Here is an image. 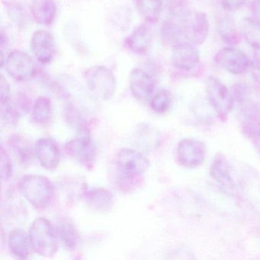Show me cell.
Segmentation results:
<instances>
[{"label": "cell", "instance_id": "ffe728a7", "mask_svg": "<svg viewBox=\"0 0 260 260\" xmlns=\"http://www.w3.org/2000/svg\"><path fill=\"white\" fill-rule=\"evenodd\" d=\"M55 231L58 241L65 248L74 249L77 247L80 235L75 225L71 220L66 218L60 219L56 224Z\"/></svg>", "mask_w": 260, "mask_h": 260}, {"label": "cell", "instance_id": "7a4b0ae2", "mask_svg": "<svg viewBox=\"0 0 260 260\" xmlns=\"http://www.w3.org/2000/svg\"><path fill=\"white\" fill-rule=\"evenodd\" d=\"M19 192L38 210L48 208L54 200L55 189L48 178L41 175H27L18 184Z\"/></svg>", "mask_w": 260, "mask_h": 260}, {"label": "cell", "instance_id": "d590c367", "mask_svg": "<svg viewBox=\"0 0 260 260\" xmlns=\"http://www.w3.org/2000/svg\"><path fill=\"white\" fill-rule=\"evenodd\" d=\"M252 140H253L254 146H255V149L260 155V133L258 134L256 136L254 137Z\"/></svg>", "mask_w": 260, "mask_h": 260}, {"label": "cell", "instance_id": "d6a6232c", "mask_svg": "<svg viewBox=\"0 0 260 260\" xmlns=\"http://www.w3.org/2000/svg\"><path fill=\"white\" fill-rule=\"evenodd\" d=\"M246 0H220L222 7L229 11L240 10L246 4Z\"/></svg>", "mask_w": 260, "mask_h": 260}, {"label": "cell", "instance_id": "9c48e42d", "mask_svg": "<svg viewBox=\"0 0 260 260\" xmlns=\"http://www.w3.org/2000/svg\"><path fill=\"white\" fill-rule=\"evenodd\" d=\"M177 160L185 168L200 167L206 156L205 144L194 138H185L179 143L176 150Z\"/></svg>", "mask_w": 260, "mask_h": 260}, {"label": "cell", "instance_id": "d4e9b609", "mask_svg": "<svg viewBox=\"0 0 260 260\" xmlns=\"http://www.w3.org/2000/svg\"><path fill=\"white\" fill-rule=\"evenodd\" d=\"M173 103V94L167 89H161L150 99V106L156 113L164 114L171 109Z\"/></svg>", "mask_w": 260, "mask_h": 260}, {"label": "cell", "instance_id": "30bf717a", "mask_svg": "<svg viewBox=\"0 0 260 260\" xmlns=\"http://www.w3.org/2000/svg\"><path fill=\"white\" fill-rule=\"evenodd\" d=\"M129 85L132 95L140 102H147L153 96L156 81L151 74L140 68L132 71Z\"/></svg>", "mask_w": 260, "mask_h": 260}, {"label": "cell", "instance_id": "1f68e13d", "mask_svg": "<svg viewBox=\"0 0 260 260\" xmlns=\"http://www.w3.org/2000/svg\"><path fill=\"white\" fill-rule=\"evenodd\" d=\"M10 87L7 80L3 74L0 77V102L1 103H7L10 101Z\"/></svg>", "mask_w": 260, "mask_h": 260}, {"label": "cell", "instance_id": "44dd1931", "mask_svg": "<svg viewBox=\"0 0 260 260\" xmlns=\"http://www.w3.org/2000/svg\"><path fill=\"white\" fill-rule=\"evenodd\" d=\"M240 33L246 43L260 50V22L253 18H244L240 22Z\"/></svg>", "mask_w": 260, "mask_h": 260}, {"label": "cell", "instance_id": "52a82bcc", "mask_svg": "<svg viewBox=\"0 0 260 260\" xmlns=\"http://www.w3.org/2000/svg\"><path fill=\"white\" fill-rule=\"evenodd\" d=\"M7 74L19 82L28 81L36 74V65L31 57L22 51H13L2 60Z\"/></svg>", "mask_w": 260, "mask_h": 260}, {"label": "cell", "instance_id": "e575fe53", "mask_svg": "<svg viewBox=\"0 0 260 260\" xmlns=\"http://www.w3.org/2000/svg\"><path fill=\"white\" fill-rule=\"evenodd\" d=\"M251 12L252 18L260 22V0H252Z\"/></svg>", "mask_w": 260, "mask_h": 260}, {"label": "cell", "instance_id": "603a6c76", "mask_svg": "<svg viewBox=\"0 0 260 260\" xmlns=\"http://www.w3.org/2000/svg\"><path fill=\"white\" fill-rule=\"evenodd\" d=\"M135 4L140 15L147 22H157L162 13V0H135Z\"/></svg>", "mask_w": 260, "mask_h": 260}, {"label": "cell", "instance_id": "5bb4252c", "mask_svg": "<svg viewBox=\"0 0 260 260\" xmlns=\"http://www.w3.org/2000/svg\"><path fill=\"white\" fill-rule=\"evenodd\" d=\"M31 48L36 59L40 63H51L55 55L54 37L46 30H39L31 37Z\"/></svg>", "mask_w": 260, "mask_h": 260}, {"label": "cell", "instance_id": "9a60e30c", "mask_svg": "<svg viewBox=\"0 0 260 260\" xmlns=\"http://www.w3.org/2000/svg\"><path fill=\"white\" fill-rule=\"evenodd\" d=\"M83 199L88 209L99 214L109 213L112 211L115 204L112 193L103 188L86 190Z\"/></svg>", "mask_w": 260, "mask_h": 260}, {"label": "cell", "instance_id": "8fae6325", "mask_svg": "<svg viewBox=\"0 0 260 260\" xmlns=\"http://www.w3.org/2000/svg\"><path fill=\"white\" fill-rule=\"evenodd\" d=\"M186 41L196 46L206 41L209 32V21L203 12H196L182 24Z\"/></svg>", "mask_w": 260, "mask_h": 260}, {"label": "cell", "instance_id": "8992f818", "mask_svg": "<svg viewBox=\"0 0 260 260\" xmlns=\"http://www.w3.org/2000/svg\"><path fill=\"white\" fill-rule=\"evenodd\" d=\"M206 92L210 104L220 118L228 116L232 111L234 99L228 88L219 79L209 77L206 81Z\"/></svg>", "mask_w": 260, "mask_h": 260}, {"label": "cell", "instance_id": "277c9868", "mask_svg": "<svg viewBox=\"0 0 260 260\" xmlns=\"http://www.w3.org/2000/svg\"><path fill=\"white\" fill-rule=\"evenodd\" d=\"M85 81L89 92L101 100H111L116 91V79L113 72L104 66H94L86 70Z\"/></svg>", "mask_w": 260, "mask_h": 260}, {"label": "cell", "instance_id": "ac0fdd59", "mask_svg": "<svg viewBox=\"0 0 260 260\" xmlns=\"http://www.w3.org/2000/svg\"><path fill=\"white\" fill-rule=\"evenodd\" d=\"M8 247L15 256L25 259L31 254V243L29 235L22 229L13 230L8 237Z\"/></svg>", "mask_w": 260, "mask_h": 260}, {"label": "cell", "instance_id": "7402d4cb", "mask_svg": "<svg viewBox=\"0 0 260 260\" xmlns=\"http://www.w3.org/2000/svg\"><path fill=\"white\" fill-rule=\"evenodd\" d=\"M161 37L165 43L172 47L187 42L183 25L173 21H166L160 28Z\"/></svg>", "mask_w": 260, "mask_h": 260}, {"label": "cell", "instance_id": "83f0119b", "mask_svg": "<svg viewBox=\"0 0 260 260\" xmlns=\"http://www.w3.org/2000/svg\"><path fill=\"white\" fill-rule=\"evenodd\" d=\"M139 132H141V136L144 145L150 147V149H156L159 147L162 137L154 127L145 124L144 127H141Z\"/></svg>", "mask_w": 260, "mask_h": 260}, {"label": "cell", "instance_id": "3957f363", "mask_svg": "<svg viewBox=\"0 0 260 260\" xmlns=\"http://www.w3.org/2000/svg\"><path fill=\"white\" fill-rule=\"evenodd\" d=\"M30 243L32 251L41 256H54L58 250L59 241L52 223L45 217L35 219L30 226Z\"/></svg>", "mask_w": 260, "mask_h": 260}, {"label": "cell", "instance_id": "2e32d148", "mask_svg": "<svg viewBox=\"0 0 260 260\" xmlns=\"http://www.w3.org/2000/svg\"><path fill=\"white\" fill-rule=\"evenodd\" d=\"M210 175L225 193L235 196L237 193L235 182L231 175L229 164L224 158L216 157L210 167Z\"/></svg>", "mask_w": 260, "mask_h": 260}, {"label": "cell", "instance_id": "4dcf8cb0", "mask_svg": "<svg viewBox=\"0 0 260 260\" xmlns=\"http://www.w3.org/2000/svg\"><path fill=\"white\" fill-rule=\"evenodd\" d=\"M15 147L17 150L18 155L19 156L21 160L24 164H26L28 161L32 160L33 150L31 147L28 145L26 143L22 142L21 140H16L14 142Z\"/></svg>", "mask_w": 260, "mask_h": 260}, {"label": "cell", "instance_id": "e0dca14e", "mask_svg": "<svg viewBox=\"0 0 260 260\" xmlns=\"http://www.w3.org/2000/svg\"><path fill=\"white\" fill-rule=\"evenodd\" d=\"M153 36L151 28L147 24L139 25L125 40L127 48L133 53L142 54L151 46Z\"/></svg>", "mask_w": 260, "mask_h": 260}, {"label": "cell", "instance_id": "4fadbf2b", "mask_svg": "<svg viewBox=\"0 0 260 260\" xmlns=\"http://www.w3.org/2000/svg\"><path fill=\"white\" fill-rule=\"evenodd\" d=\"M35 153L43 168L48 171L57 170L60 162V149L52 138L39 139L36 143Z\"/></svg>", "mask_w": 260, "mask_h": 260}, {"label": "cell", "instance_id": "d6986e66", "mask_svg": "<svg viewBox=\"0 0 260 260\" xmlns=\"http://www.w3.org/2000/svg\"><path fill=\"white\" fill-rule=\"evenodd\" d=\"M31 12L38 23L48 26L54 22L57 7L54 0H32Z\"/></svg>", "mask_w": 260, "mask_h": 260}, {"label": "cell", "instance_id": "4316f807", "mask_svg": "<svg viewBox=\"0 0 260 260\" xmlns=\"http://www.w3.org/2000/svg\"><path fill=\"white\" fill-rule=\"evenodd\" d=\"M169 10L173 19L180 21L182 24L192 14L185 0H171Z\"/></svg>", "mask_w": 260, "mask_h": 260}, {"label": "cell", "instance_id": "f546056e", "mask_svg": "<svg viewBox=\"0 0 260 260\" xmlns=\"http://www.w3.org/2000/svg\"><path fill=\"white\" fill-rule=\"evenodd\" d=\"M13 164L11 158L4 147H1V177L4 181H7L12 176Z\"/></svg>", "mask_w": 260, "mask_h": 260}, {"label": "cell", "instance_id": "7c38bea8", "mask_svg": "<svg viewBox=\"0 0 260 260\" xmlns=\"http://www.w3.org/2000/svg\"><path fill=\"white\" fill-rule=\"evenodd\" d=\"M196 45L188 42L172 47V63L177 69L191 71L199 65L200 54Z\"/></svg>", "mask_w": 260, "mask_h": 260}, {"label": "cell", "instance_id": "ba28073f", "mask_svg": "<svg viewBox=\"0 0 260 260\" xmlns=\"http://www.w3.org/2000/svg\"><path fill=\"white\" fill-rule=\"evenodd\" d=\"M214 59L220 68L234 75L245 74L250 68L252 61L242 50L231 46L219 50Z\"/></svg>", "mask_w": 260, "mask_h": 260}, {"label": "cell", "instance_id": "cb8c5ba5", "mask_svg": "<svg viewBox=\"0 0 260 260\" xmlns=\"http://www.w3.org/2000/svg\"><path fill=\"white\" fill-rule=\"evenodd\" d=\"M31 118L36 124H46L52 118V106L48 97L40 96L35 102Z\"/></svg>", "mask_w": 260, "mask_h": 260}, {"label": "cell", "instance_id": "6da1fadb", "mask_svg": "<svg viewBox=\"0 0 260 260\" xmlns=\"http://www.w3.org/2000/svg\"><path fill=\"white\" fill-rule=\"evenodd\" d=\"M115 165L118 186L129 191L143 180L150 167V161L138 150L122 148L117 153Z\"/></svg>", "mask_w": 260, "mask_h": 260}, {"label": "cell", "instance_id": "484cf974", "mask_svg": "<svg viewBox=\"0 0 260 260\" xmlns=\"http://www.w3.org/2000/svg\"><path fill=\"white\" fill-rule=\"evenodd\" d=\"M218 31L222 40L230 45H234L239 41L236 25L234 20L228 16L219 19Z\"/></svg>", "mask_w": 260, "mask_h": 260}, {"label": "cell", "instance_id": "5b68a950", "mask_svg": "<svg viewBox=\"0 0 260 260\" xmlns=\"http://www.w3.org/2000/svg\"><path fill=\"white\" fill-rule=\"evenodd\" d=\"M77 138L65 145L67 154L75 162L86 169H92L96 158V147L89 135V130L79 132Z\"/></svg>", "mask_w": 260, "mask_h": 260}, {"label": "cell", "instance_id": "f1b7e54d", "mask_svg": "<svg viewBox=\"0 0 260 260\" xmlns=\"http://www.w3.org/2000/svg\"><path fill=\"white\" fill-rule=\"evenodd\" d=\"M8 13L12 20L16 23L18 26H25L28 22V14L24 10L22 6L18 4H12L9 6Z\"/></svg>", "mask_w": 260, "mask_h": 260}, {"label": "cell", "instance_id": "836d02e7", "mask_svg": "<svg viewBox=\"0 0 260 260\" xmlns=\"http://www.w3.org/2000/svg\"><path fill=\"white\" fill-rule=\"evenodd\" d=\"M249 71L252 79L260 85V57H257L251 61Z\"/></svg>", "mask_w": 260, "mask_h": 260}]
</instances>
